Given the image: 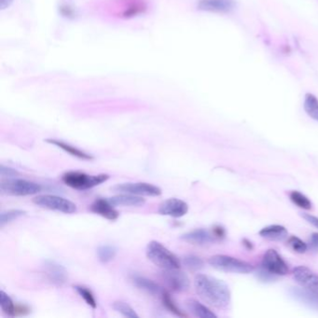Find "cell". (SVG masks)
<instances>
[{
    "instance_id": "cell-34",
    "label": "cell",
    "mask_w": 318,
    "mask_h": 318,
    "mask_svg": "<svg viewBox=\"0 0 318 318\" xmlns=\"http://www.w3.org/2000/svg\"><path fill=\"white\" fill-rule=\"evenodd\" d=\"M211 232L213 233L214 236L216 237V239H217V240H218V239H223V238L225 237V230H224L222 227H220V226H216V227H214V228H213V230H212Z\"/></svg>"
},
{
    "instance_id": "cell-9",
    "label": "cell",
    "mask_w": 318,
    "mask_h": 318,
    "mask_svg": "<svg viewBox=\"0 0 318 318\" xmlns=\"http://www.w3.org/2000/svg\"><path fill=\"white\" fill-rule=\"evenodd\" d=\"M163 277L167 287L176 292L187 291L191 286L189 277L179 269L164 270Z\"/></svg>"
},
{
    "instance_id": "cell-29",
    "label": "cell",
    "mask_w": 318,
    "mask_h": 318,
    "mask_svg": "<svg viewBox=\"0 0 318 318\" xmlns=\"http://www.w3.org/2000/svg\"><path fill=\"white\" fill-rule=\"evenodd\" d=\"M183 263L190 271L196 272L203 268V261L202 258L194 255H189L183 258Z\"/></svg>"
},
{
    "instance_id": "cell-37",
    "label": "cell",
    "mask_w": 318,
    "mask_h": 318,
    "mask_svg": "<svg viewBox=\"0 0 318 318\" xmlns=\"http://www.w3.org/2000/svg\"><path fill=\"white\" fill-rule=\"evenodd\" d=\"M11 2L12 0H0V8H5L6 7H8Z\"/></svg>"
},
{
    "instance_id": "cell-25",
    "label": "cell",
    "mask_w": 318,
    "mask_h": 318,
    "mask_svg": "<svg viewBox=\"0 0 318 318\" xmlns=\"http://www.w3.org/2000/svg\"><path fill=\"white\" fill-rule=\"evenodd\" d=\"M161 295H162V302H163V306L167 310L171 312L172 314H174L175 316L179 317V318H185L186 317V315L179 309V307L176 305V303H174L173 299L171 298L170 294L167 291L163 290Z\"/></svg>"
},
{
    "instance_id": "cell-7",
    "label": "cell",
    "mask_w": 318,
    "mask_h": 318,
    "mask_svg": "<svg viewBox=\"0 0 318 318\" xmlns=\"http://www.w3.org/2000/svg\"><path fill=\"white\" fill-rule=\"evenodd\" d=\"M112 190L120 193L132 194L137 196H160L162 194V190L159 187L145 182L119 184L113 187Z\"/></svg>"
},
{
    "instance_id": "cell-26",
    "label": "cell",
    "mask_w": 318,
    "mask_h": 318,
    "mask_svg": "<svg viewBox=\"0 0 318 318\" xmlns=\"http://www.w3.org/2000/svg\"><path fill=\"white\" fill-rule=\"evenodd\" d=\"M289 198L291 202L303 209L309 210L312 208V202L310 199L300 191H291L289 193Z\"/></svg>"
},
{
    "instance_id": "cell-5",
    "label": "cell",
    "mask_w": 318,
    "mask_h": 318,
    "mask_svg": "<svg viewBox=\"0 0 318 318\" xmlns=\"http://www.w3.org/2000/svg\"><path fill=\"white\" fill-rule=\"evenodd\" d=\"M42 188L35 182L18 179H6L0 183L1 192L12 196H28L39 193Z\"/></svg>"
},
{
    "instance_id": "cell-32",
    "label": "cell",
    "mask_w": 318,
    "mask_h": 318,
    "mask_svg": "<svg viewBox=\"0 0 318 318\" xmlns=\"http://www.w3.org/2000/svg\"><path fill=\"white\" fill-rule=\"evenodd\" d=\"M0 175L4 179H13L14 177L19 175V173L14 169H12L10 167H7L2 164L0 166Z\"/></svg>"
},
{
    "instance_id": "cell-36",
    "label": "cell",
    "mask_w": 318,
    "mask_h": 318,
    "mask_svg": "<svg viewBox=\"0 0 318 318\" xmlns=\"http://www.w3.org/2000/svg\"><path fill=\"white\" fill-rule=\"evenodd\" d=\"M302 216L306 221H308L310 224L317 227L318 229V217L312 216L310 214H303Z\"/></svg>"
},
{
    "instance_id": "cell-4",
    "label": "cell",
    "mask_w": 318,
    "mask_h": 318,
    "mask_svg": "<svg viewBox=\"0 0 318 318\" xmlns=\"http://www.w3.org/2000/svg\"><path fill=\"white\" fill-rule=\"evenodd\" d=\"M208 263L215 269L226 272L233 273H250L254 272V267L251 264L226 255H216L211 256Z\"/></svg>"
},
{
    "instance_id": "cell-19",
    "label": "cell",
    "mask_w": 318,
    "mask_h": 318,
    "mask_svg": "<svg viewBox=\"0 0 318 318\" xmlns=\"http://www.w3.org/2000/svg\"><path fill=\"white\" fill-rule=\"evenodd\" d=\"M287 230L281 225H270L263 228L260 232L259 235L265 239L269 241H275L280 242L284 241L287 238Z\"/></svg>"
},
{
    "instance_id": "cell-27",
    "label": "cell",
    "mask_w": 318,
    "mask_h": 318,
    "mask_svg": "<svg viewBox=\"0 0 318 318\" xmlns=\"http://www.w3.org/2000/svg\"><path fill=\"white\" fill-rule=\"evenodd\" d=\"M26 214L25 211L21 209H12L2 212L0 215V227L3 228L4 226L14 221L17 218L23 217Z\"/></svg>"
},
{
    "instance_id": "cell-2",
    "label": "cell",
    "mask_w": 318,
    "mask_h": 318,
    "mask_svg": "<svg viewBox=\"0 0 318 318\" xmlns=\"http://www.w3.org/2000/svg\"><path fill=\"white\" fill-rule=\"evenodd\" d=\"M146 254L152 263L163 270L180 269L179 257L157 241L148 243Z\"/></svg>"
},
{
    "instance_id": "cell-35",
    "label": "cell",
    "mask_w": 318,
    "mask_h": 318,
    "mask_svg": "<svg viewBox=\"0 0 318 318\" xmlns=\"http://www.w3.org/2000/svg\"><path fill=\"white\" fill-rule=\"evenodd\" d=\"M310 249L314 251H318V233H313L310 236Z\"/></svg>"
},
{
    "instance_id": "cell-16",
    "label": "cell",
    "mask_w": 318,
    "mask_h": 318,
    "mask_svg": "<svg viewBox=\"0 0 318 318\" xmlns=\"http://www.w3.org/2000/svg\"><path fill=\"white\" fill-rule=\"evenodd\" d=\"M290 295L292 296L298 302L303 303L311 308L318 309V294L312 292L306 288L292 287L289 290Z\"/></svg>"
},
{
    "instance_id": "cell-33",
    "label": "cell",
    "mask_w": 318,
    "mask_h": 318,
    "mask_svg": "<svg viewBox=\"0 0 318 318\" xmlns=\"http://www.w3.org/2000/svg\"><path fill=\"white\" fill-rule=\"evenodd\" d=\"M256 276H257L259 279L261 280V281H263V282H271L272 280L275 279V276H276V275L272 274L271 272L266 271L262 267H260V268L258 269V271H257Z\"/></svg>"
},
{
    "instance_id": "cell-28",
    "label": "cell",
    "mask_w": 318,
    "mask_h": 318,
    "mask_svg": "<svg viewBox=\"0 0 318 318\" xmlns=\"http://www.w3.org/2000/svg\"><path fill=\"white\" fill-rule=\"evenodd\" d=\"M113 308L114 310L124 316L125 318H138V315L135 313V311L132 309V307L125 302L118 301L113 303Z\"/></svg>"
},
{
    "instance_id": "cell-18",
    "label": "cell",
    "mask_w": 318,
    "mask_h": 318,
    "mask_svg": "<svg viewBox=\"0 0 318 318\" xmlns=\"http://www.w3.org/2000/svg\"><path fill=\"white\" fill-rule=\"evenodd\" d=\"M131 279L135 287L148 294L158 295V294H162V292H163V289L160 287L158 284H156L155 282H153L152 280L148 279L144 276H141L138 274H133L131 277Z\"/></svg>"
},
{
    "instance_id": "cell-21",
    "label": "cell",
    "mask_w": 318,
    "mask_h": 318,
    "mask_svg": "<svg viewBox=\"0 0 318 318\" xmlns=\"http://www.w3.org/2000/svg\"><path fill=\"white\" fill-rule=\"evenodd\" d=\"M188 310L190 311L194 317L200 318H216L217 316L208 309L205 305L195 301L193 299H190L186 302Z\"/></svg>"
},
{
    "instance_id": "cell-38",
    "label": "cell",
    "mask_w": 318,
    "mask_h": 318,
    "mask_svg": "<svg viewBox=\"0 0 318 318\" xmlns=\"http://www.w3.org/2000/svg\"><path fill=\"white\" fill-rule=\"evenodd\" d=\"M244 245H245V246H246V247H247V248H248V249H253V246H252V244H251V243H250L249 241L246 240V239L244 240Z\"/></svg>"
},
{
    "instance_id": "cell-11",
    "label": "cell",
    "mask_w": 318,
    "mask_h": 318,
    "mask_svg": "<svg viewBox=\"0 0 318 318\" xmlns=\"http://www.w3.org/2000/svg\"><path fill=\"white\" fill-rule=\"evenodd\" d=\"M158 211H159V214L163 216L181 217L185 216L188 213L189 205L187 202L180 199L171 198L162 202Z\"/></svg>"
},
{
    "instance_id": "cell-6",
    "label": "cell",
    "mask_w": 318,
    "mask_h": 318,
    "mask_svg": "<svg viewBox=\"0 0 318 318\" xmlns=\"http://www.w3.org/2000/svg\"><path fill=\"white\" fill-rule=\"evenodd\" d=\"M33 202L41 208L54 210L64 214H73L77 211V206L74 202L56 195H39L33 199Z\"/></svg>"
},
{
    "instance_id": "cell-20",
    "label": "cell",
    "mask_w": 318,
    "mask_h": 318,
    "mask_svg": "<svg viewBox=\"0 0 318 318\" xmlns=\"http://www.w3.org/2000/svg\"><path fill=\"white\" fill-rule=\"evenodd\" d=\"M46 142L47 143H49V144H51V145H55L56 147H58V148L63 149L64 151L67 152L70 155L74 156V157H76V158H78V159H80V160L91 161V160H93V156L86 153V152L80 150V149H78V148L71 146V145L65 143V142L60 141V140L46 139Z\"/></svg>"
},
{
    "instance_id": "cell-8",
    "label": "cell",
    "mask_w": 318,
    "mask_h": 318,
    "mask_svg": "<svg viewBox=\"0 0 318 318\" xmlns=\"http://www.w3.org/2000/svg\"><path fill=\"white\" fill-rule=\"evenodd\" d=\"M261 267L274 275H286L288 272V266L286 261L274 249L266 251L262 258Z\"/></svg>"
},
{
    "instance_id": "cell-17",
    "label": "cell",
    "mask_w": 318,
    "mask_h": 318,
    "mask_svg": "<svg viewBox=\"0 0 318 318\" xmlns=\"http://www.w3.org/2000/svg\"><path fill=\"white\" fill-rule=\"evenodd\" d=\"M114 206H134L139 207L145 204L146 200L141 196L132 194L122 193L108 199Z\"/></svg>"
},
{
    "instance_id": "cell-15",
    "label": "cell",
    "mask_w": 318,
    "mask_h": 318,
    "mask_svg": "<svg viewBox=\"0 0 318 318\" xmlns=\"http://www.w3.org/2000/svg\"><path fill=\"white\" fill-rule=\"evenodd\" d=\"M235 7L233 0H200L198 8L214 12H229Z\"/></svg>"
},
{
    "instance_id": "cell-30",
    "label": "cell",
    "mask_w": 318,
    "mask_h": 318,
    "mask_svg": "<svg viewBox=\"0 0 318 318\" xmlns=\"http://www.w3.org/2000/svg\"><path fill=\"white\" fill-rule=\"evenodd\" d=\"M74 288H75L76 291L78 292V295L80 296V297L85 301V303H87L90 307H92L93 309L96 308L97 303H96V301H95V299H94V296H93L91 290H89V289L86 288V287H81V286H74Z\"/></svg>"
},
{
    "instance_id": "cell-12",
    "label": "cell",
    "mask_w": 318,
    "mask_h": 318,
    "mask_svg": "<svg viewBox=\"0 0 318 318\" xmlns=\"http://www.w3.org/2000/svg\"><path fill=\"white\" fill-rule=\"evenodd\" d=\"M44 272L50 282L56 286H63L67 281V272L65 268L54 260H46L43 264Z\"/></svg>"
},
{
    "instance_id": "cell-24",
    "label": "cell",
    "mask_w": 318,
    "mask_h": 318,
    "mask_svg": "<svg viewBox=\"0 0 318 318\" xmlns=\"http://www.w3.org/2000/svg\"><path fill=\"white\" fill-rule=\"evenodd\" d=\"M0 306L4 314L8 317H15L16 305L10 299V297L3 290L0 292Z\"/></svg>"
},
{
    "instance_id": "cell-1",
    "label": "cell",
    "mask_w": 318,
    "mask_h": 318,
    "mask_svg": "<svg viewBox=\"0 0 318 318\" xmlns=\"http://www.w3.org/2000/svg\"><path fill=\"white\" fill-rule=\"evenodd\" d=\"M196 293L205 303L217 309H225L231 303V291L221 280L207 274H197L194 279Z\"/></svg>"
},
{
    "instance_id": "cell-14",
    "label": "cell",
    "mask_w": 318,
    "mask_h": 318,
    "mask_svg": "<svg viewBox=\"0 0 318 318\" xmlns=\"http://www.w3.org/2000/svg\"><path fill=\"white\" fill-rule=\"evenodd\" d=\"M90 209L94 214H97L109 220H116L119 217V212L114 208V205L106 199H96L90 206Z\"/></svg>"
},
{
    "instance_id": "cell-10",
    "label": "cell",
    "mask_w": 318,
    "mask_h": 318,
    "mask_svg": "<svg viewBox=\"0 0 318 318\" xmlns=\"http://www.w3.org/2000/svg\"><path fill=\"white\" fill-rule=\"evenodd\" d=\"M293 276L302 287L318 294V274L306 266H298L293 270Z\"/></svg>"
},
{
    "instance_id": "cell-23",
    "label": "cell",
    "mask_w": 318,
    "mask_h": 318,
    "mask_svg": "<svg viewBox=\"0 0 318 318\" xmlns=\"http://www.w3.org/2000/svg\"><path fill=\"white\" fill-rule=\"evenodd\" d=\"M117 255V249L115 247L110 245H103L97 249L98 259L103 263H108L113 260Z\"/></svg>"
},
{
    "instance_id": "cell-3",
    "label": "cell",
    "mask_w": 318,
    "mask_h": 318,
    "mask_svg": "<svg viewBox=\"0 0 318 318\" xmlns=\"http://www.w3.org/2000/svg\"><path fill=\"white\" fill-rule=\"evenodd\" d=\"M109 176L107 174L92 176L78 171L66 172L62 176L64 184L78 191H85L99 186L102 183L109 180Z\"/></svg>"
},
{
    "instance_id": "cell-22",
    "label": "cell",
    "mask_w": 318,
    "mask_h": 318,
    "mask_svg": "<svg viewBox=\"0 0 318 318\" xmlns=\"http://www.w3.org/2000/svg\"><path fill=\"white\" fill-rule=\"evenodd\" d=\"M304 110L309 116L318 122V99L312 93H307L304 99Z\"/></svg>"
},
{
    "instance_id": "cell-13",
    "label": "cell",
    "mask_w": 318,
    "mask_h": 318,
    "mask_svg": "<svg viewBox=\"0 0 318 318\" xmlns=\"http://www.w3.org/2000/svg\"><path fill=\"white\" fill-rule=\"evenodd\" d=\"M180 239L186 242L188 244L196 245V246H204L217 241L212 232L204 229H197L191 232L184 233L181 235Z\"/></svg>"
},
{
    "instance_id": "cell-31",
    "label": "cell",
    "mask_w": 318,
    "mask_h": 318,
    "mask_svg": "<svg viewBox=\"0 0 318 318\" xmlns=\"http://www.w3.org/2000/svg\"><path fill=\"white\" fill-rule=\"evenodd\" d=\"M287 246L292 249L296 253L303 254L305 253L306 250L308 249L307 244H305L303 240L298 238L297 236H291L287 240Z\"/></svg>"
}]
</instances>
